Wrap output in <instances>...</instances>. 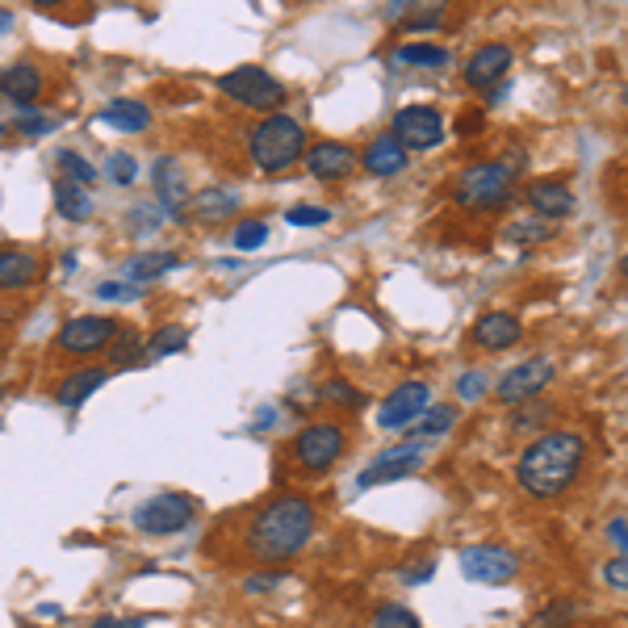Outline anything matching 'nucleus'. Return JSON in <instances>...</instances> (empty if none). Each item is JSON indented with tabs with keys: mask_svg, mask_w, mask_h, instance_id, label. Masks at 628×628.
I'll return each instance as SVG.
<instances>
[{
	"mask_svg": "<svg viewBox=\"0 0 628 628\" xmlns=\"http://www.w3.org/2000/svg\"><path fill=\"white\" fill-rule=\"evenodd\" d=\"M604 582H608V587H616V591H625V587H628V561L625 558H611L608 566H604Z\"/></svg>",
	"mask_w": 628,
	"mask_h": 628,
	"instance_id": "nucleus-42",
	"label": "nucleus"
},
{
	"mask_svg": "<svg viewBox=\"0 0 628 628\" xmlns=\"http://www.w3.org/2000/svg\"><path fill=\"white\" fill-rule=\"evenodd\" d=\"M147 361V340L139 332H126L118 327L114 344H109V369H135Z\"/></svg>",
	"mask_w": 628,
	"mask_h": 628,
	"instance_id": "nucleus-29",
	"label": "nucleus"
},
{
	"mask_svg": "<svg viewBox=\"0 0 628 628\" xmlns=\"http://www.w3.org/2000/svg\"><path fill=\"white\" fill-rule=\"evenodd\" d=\"M97 297H101V302H122V297H139V290H135V285H118V281H101V285H97Z\"/></svg>",
	"mask_w": 628,
	"mask_h": 628,
	"instance_id": "nucleus-43",
	"label": "nucleus"
},
{
	"mask_svg": "<svg viewBox=\"0 0 628 628\" xmlns=\"http://www.w3.org/2000/svg\"><path fill=\"white\" fill-rule=\"evenodd\" d=\"M419 465H423V449L419 444H394V449H382V453L369 461L365 470H361V478H356V487L369 490V487H385V482H402Z\"/></svg>",
	"mask_w": 628,
	"mask_h": 628,
	"instance_id": "nucleus-12",
	"label": "nucleus"
},
{
	"mask_svg": "<svg viewBox=\"0 0 628 628\" xmlns=\"http://www.w3.org/2000/svg\"><path fill=\"white\" fill-rule=\"evenodd\" d=\"M264 239H268V223H239L235 227V235H230V244H235V252H261Z\"/></svg>",
	"mask_w": 628,
	"mask_h": 628,
	"instance_id": "nucleus-37",
	"label": "nucleus"
},
{
	"mask_svg": "<svg viewBox=\"0 0 628 628\" xmlns=\"http://www.w3.org/2000/svg\"><path fill=\"white\" fill-rule=\"evenodd\" d=\"M55 209H59V218H68V223H88L92 218V197L88 189L80 185H71V180H55Z\"/></svg>",
	"mask_w": 628,
	"mask_h": 628,
	"instance_id": "nucleus-28",
	"label": "nucleus"
},
{
	"mask_svg": "<svg viewBox=\"0 0 628 628\" xmlns=\"http://www.w3.org/2000/svg\"><path fill=\"white\" fill-rule=\"evenodd\" d=\"M105 176H109V180H114V185H135V180H139V159L130 156V151H109V159H105V168H101Z\"/></svg>",
	"mask_w": 628,
	"mask_h": 628,
	"instance_id": "nucleus-31",
	"label": "nucleus"
},
{
	"mask_svg": "<svg viewBox=\"0 0 628 628\" xmlns=\"http://www.w3.org/2000/svg\"><path fill=\"white\" fill-rule=\"evenodd\" d=\"M507 244H544V239H553V223H544V218H528V223H511L503 230Z\"/></svg>",
	"mask_w": 628,
	"mask_h": 628,
	"instance_id": "nucleus-30",
	"label": "nucleus"
},
{
	"mask_svg": "<svg viewBox=\"0 0 628 628\" xmlns=\"http://www.w3.org/2000/svg\"><path fill=\"white\" fill-rule=\"evenodd\" d=\"M55 126H59L55 118H42V114H35V109H21V118H18V130H21V135H30V139L51 135Z\"/></svg>",
	"mask_w": 628,
	"mask_h": 628,
	"instance_id": "nucleus-40",
	"label": "nucleus"
},
{
	"mask_svg": "<svg viewBox=\"0 0 628 628\" xmlns=\"http://www.w3.org/2000/svg\"><path fill=\"white\" fill-rule=\"evenodd\" d=\"M239 206H244V193L230 189V185H218V189H206L193 197V214L202 218V223H223V218H230V214H239Z\"/></svg>",
	"mask_w": 628,
	"mask_h": 628,
	"instance_id": "nucleus-23",
	"label": "nucleus"
},
{
	"mask_svg": "<svg viewBox=\"0 0 628 628\" xmlns=\"http://www.w3.org/2000/svg\"><path fill=\"white\" fill-rule=\"evenodd\" d=\"M285 223H290V227H323V223H332V209L294 206L290 214H285Z\"/></svg>",
	"mask_w": 628,
	"mask_h": 628,
	"instance_id": "nucleus-39",
	"label": "nucleus"
},
{
	"mask_svg": "<svg viewBox=\"0 0 628 628\" xmlns=\"http://www.w3.org/2000/svg\"><path fill=\"white\" fill-rule=\"evenodd\" d=\"M516 63V51L507 42H487L465 59V85L487 92V88H499L507 80V71Z\"/></svg>",
	"mask_w": 628,
	"mask_h": 628,
	"instance_id": "nucleus-14",
	"label": "nucleus"
},
{
	"mask_svg": "<svg viewBox=\"0 0 628 628\" xmlns=\"http://www.w3.org/2000/svg\"><path fill=\"white\" fill-rule=\"evenodd\" d=\"M114 335H118V323L114 318H105V314H76L68 318L59 335H55V349L68 352V356H97L114 344Z\"/></svg>",
	"mask_w": 628,
	"mask_h": 628,
	"instance_id": "nucleus-9",
	"label": "nucleus"
},
{
	"mask_svg": "<svg viewBox=\"0 0 628 628\" xmlns=\"http://www.w3.org/2000/svg\"><path fill=\"white\" fill-rule=\"evenodd\" d=\"M553 382V361L549 356H532V361H520V365H511L499 377V385H494V394L503 402H528V399H537L544 385Z\"/></svg>",
	"mask_w": 628,
	"mask_h": 628,
	"instance_id": "nucleus-13",
	"label": "nucleus"
},
{
	"mask_svg": "<svg viewBox=\"0 0 628 628\" xmlns=\"http://www.w3.org/2000/svg\"><path fill=\"white\" fill-rule=\"evenodd\" d=\"M277 587H281V575H268V570L256 575V578H244L247 595H268V591H277Z\"/></svg>",
	"mask_w": 628,
	"mask_h": 628,
	"instance_id": "nucleus-44",
	"label": "nucleus"
},
{
	"mask_svg": "<svg viewBox=\"0 0 628 628\" xmlns=\"http://www.w3.org/2000/svg\"><path fill=\"white\" fill-rule=\"evenodd\" d=\"M440 21H444V9H428V13H411L406 30H436Z\"/></svg>",
	"mask_w": 628,
	"mask_h": 628,
	"instance_id": "nucleus-45",
	"label": "nucleus"
},
{
	"mask_svg": "<svg viewBox=\"0 0 628 628\" xmlns=\"http://www.w3.org/2000/svg\"><path fill=\"white\" fill-rule=\"evenodd\" d=\"M553 415H558V411H553L549 402L528 399V406H523V411H516V419H511V428H516V432H532V428H541V432H544V423H549V419H553ZM541 432H537V436H541Z\"/></svg>",
	"mask_w": 628,
	"mask_h": 628,
	"instance_id": "nucleus-33",
	"label": "nucleus"
},
{
	"mask_svg": "<svg viewBox=\"0 0 628 628\" xmlns=\"http://www.w3.org/2000/svg\"><path fill=\"white\" fill-rule=\"evenodd\" d=\"M0 92L13 105H21V109H30L38 101V92H42V71L35 63H26V59L9 63V68L0 71Z\"/></svg>",
	"mask_w": 628,
	"mask_h": 628,
	"instance_id": "nucleus-21",
	"label": "nucleus"
},
{
	"mask_svg": "<svg viewBox=\"0 0 628 628\" xmlns=\"http://www.w3.org/2000/svg\"><path fill=\"white\" fill-rule=\"evenodd\" d=\"M0 139H4V122H0Z\"/></svg>",
	"mask_w": 628,
	"mask_h": 628,
	"instance_id": "nucleus-50",
	"label": "nucleus"
},
{
	"mask_svg": "<svg viewBox=\"0 0 628 628\" xmlns=\"http://www.w3.org/2000/svg\"><path fill=\"white\" fill-rule=\"evenodd\" d=\"M461 575L470 578V582H482V587H503L511 578L520 575V558L507 549V544H465L461 549Z\"/></svg>",
	"mask_w": 628,
	"mask_h": 628,
	"instance_id": "nucleus-8",
	"label": "nucleus"
},
{
	"mask_svg": "<svg viewBox=\"0 0 628 628\" xmlns=\"http://www.w3.org/2000/svg\"><path fill=\"white\" fill-rule=\"evenodd\" d=\"M180 268V256L176 252H143V256H135V261L122 268V277L139 290V281H156L164 277V273H176Z\"/></svg>",
	"mask_w": 628,
	"mask_h": 628,
	"instance_id": "nucleus-27",
	"label": "nucleus"
},
{
	"mask_svg": "<svg viewBox=\"0 0 628 628\" xmlns=\"http://www.w3.org/2000/svg\"><path fill=\"white\" fill-rule=\"evenodd\" d=\"M487 390H490V382H487V373H482V369H465V373H461V382H457L461 402H478Z\"/></svg>",
	"mask_w": 628,
	"mask_h": 628,
	"instance_id": "nucleus-38",
	"label": "nucleus"
},
{
	"mask_svg": "<svg viewBox=\"0 0 628 628\" xmlns=\"http://www.w3.org/2000/svg\"><path fill=\"white\" fill-rule=\"evenodd\" d=\"M432 570H436V561H432V558L419 561V566H406V570H402V582L419 587V582H428V578H432Z\"/></svg>",
	"mask_w": 628,
	"mask_h": 628,
	"instance_id": "nucleus-46",
	"label": "nucleus"
},
{
	"mask_svg": "<svg viewBox=\"0 0 628 628\" xmlns=\"http://www.w3.org/2000/svg\"><path fill=\"white\" fill-rule=\"evenodd\" d=\"M394 139L406 147V151H432L444 143V118H440L436 105H406L394 114Z\"/></svg>",
	"mask_w": 628,
	"mask_h": 628,
	"instance_id": "nucleus-10",
	"label": "nucleus"
},
{
	"mask_svg": "<svg viewBox=\"0 0 628 628\" xmlns=\"http://www.w3.org/2000/svg\"><path fill=\"white\" fill-rule=\"evenodd\" d=\"M361 164H365L369 176H382V180H390V176H399L402 168L411 164V151H406V147H402L394 135H377V139L365 143Z\"/></svg>",
	"mask_w": 628,
	"mask_h": 628,
	"instance_id": "nucleus-19",
	"label": "nucleus"
},
{
	"mask_svg": "<svg viewBox=\"0 0 628 628\" xmlns=\"http://www.w3.org/2000/svg\"><path fill=\"white\" fill-rule=\"evenodd\" d=\"M306 168H311L318 180H344V176H352V168H356V151H352L349 143L323 139L306 151Z\"/></svg>",
	"mask_w": 628,
	"mask_h": 628,
	"instance_id": "nucleus-18",
	"label": "nucleus"
},
{
	"mask_svg": "<svg viewBox=\"0 0 628 628\" xmlns=\"http://www.w3.org/2000/svg\"><path fill=\"white\" fill-rule=\"evenodd\" d=\"M587 465V436L582 432H541L516 461V482L532 499H558L582 478Z\"/></svg>",
	"mask_w": 628,
	"mask_h": 628,
	"instance_id": "nucleus-1",
	"label": "nucleus"
},
{
	"mask_svg": "<svg viewBox=\"0 0 628 628\" xmlns=\"http://www.w3.org/2000/svg\"><path fill=\"white\" fill-rule=\"evenodd\" d=\"M151 180H156V193H159V206L164 214H180L185 206V176H180V164L173 156H159L156 168H151Z\"/></svg>",
	"mask_w": 628,
	"mask_h": 628,
	"instance_id": "nucleus-22",
	"label": "nucleus"
},
{
	"mask_svg": "<svg viewBox=\"0 0 628 628\" xmlns=\"http://www.w3.org/2000/svg\"><path fill=\"white\" fill-rule=\"evenodd\" d=\"M189 344V332L185 327H159L151 340H147V361H159V356H168V352H180Z\"/></svg>",
	"mask_w": 628,
	"mask_h": 628,
	"instance_id": "nucleus-32",
	"label": "nucleus"
},
{
	"mask_svg": "<svg viewBox=\"0 0 628 628\" xmlns=\"http://www.w3.org/2000/svg\"><path fill=\"white\" fill-rule=\"evenodd\" d=\"M4 30H13V13H9V9H0V35H4Z\"/></svg>",
	"mask_w": 628,
	"mask_h": 628,
	"instance_id": "nucleus-49",
	"label": "nucleus"
},
{
	"mask_svg": "<svg viewBox=\"0 0 628 628\" xmlns=\"http://www.w3.org/2000/svg\"><path fill=\"white\" fill-rule=\"evenodd\" d=\"M147 620L143 616H130V620H114V616H101V620H92L88 628H143Z\"/></svg>",
	"mask_w": 628,
	"mask_h": 628,
	"instance_id": "nucleus-48",
	"label": "nucleus"
},
{
	"mask_svg": "<svg viewBox=\"0 0 628 628\" xmlns=\"http://www.w3.org/2000/svg\"><path fill=\"white\" fill-rule=\"evenodd\" d=\"M344 449H349V432L340 428V423H332V419H318V423H306L302 432L294 436V461L302 465V470L311 473H327L344 457Z\"/></svg>",
	"mask_w": 628,
	"mask_h": 628,
	"instance_id": "nucleus-6",
	"label": "nucleus"
},
{
	"mask_svg": "<svg viewBox=\"0 0 628 628\" xmlns=\"http://www.w3.org/2000/svg\"><path fill=\"white\" fill-rule=\"evenodd\" d=\"M109 382V365H85L76 369V373H68L63 382L55 385V402L59 406H68V411H76V406H85L101 385Z\"/></svg>",
	"mask_w": 628,
	"mask_h": 628,
	"instance_id": "nucleus-20",
	"label": "nucleus"
},
{
	"mask_svg": "<svg viewBox=\"0 0 628 628\" xmlns=\"http://www.w3.org/2000/svg\"><path fill=\"white\" fill-rule=\"evenodd\" d=\"M0 394H4V385H0Z\"/></svg>",
	"mask_w": 628,
	"mask_h": 628,
	"instance_id": "nucleus-52",
	"label": "nucleus"
},
{
	"mask_svg": "<svg viewBox=\"0 0 628 628\" xmlns=\"http://www.w3.org/2000/svg\"><path fill=\"white\" fill-rule=\"evenodd\" d=\"M453 423H457V406H428V411H423V415L406 428V436L423 449V444H432V440L449 436V432H453ZM411 440H406V444H411Z\"/></svg>",
	"mask_w": 628,
	"mask_h": 628,
	"instance_id": "nucleus-25",
	"label": "nucleus"
},
{
	"mask_svg": "<svg viewBox=\"0 0 628 628\" xmlns=\"http://www.w3.org/2000/svg\"><path fill=\"white\" fill-rule=\"evenodd\" d=\"M218 88L227 92L230 101L247 105V109H256V114H281V105H285V85H281L273 71L256 68V63H244V68L227 71L223 80H218Z\"/></svg>",
	"mask_w": 628,
	"mask_h": 628,
	"instance_id": "nucleus-5",
	"label": "nucleus"
},
{
	"mask_svg": "<svg viewBox=\"0 0 628 628\" xmlns=\"http://www.w3.org/2000/svg\"><path fill=\"white\" fill-rule=\"evenodd\" d=\"M42 261L26 247H0V294H18L42 281Z\"/></svg>",
	"mask_w": 628,
	"mask_h": 628,
	"instance_id": "nucleus-16",
	"label": "nucleus"
},
{
	"mask_svg": "<svg viewBox=\"0 0 628 628\" xmlns=\"http://www.w3.org/2000/svg\"><path fill=\"white\" fill-rule=\"evenodd\" d=\"M369 628H423V625H419V616L411 608H402V604H382V608L373 611Z\"/></svg>",
	"mask_w": 628,
	"mask_h": 628,
	"instance_id": "nucleus-34",
	"label": "nucleus"
},
{
	"mask_svg": "<svg viewBox=\"0 0 628 628\" xmlns=\"http://www.w3.org/2000/svg\"><path fill=\"white\" fill-rule=\"evenodd\" d=\"M247 147H252L256 168L277 176V173H285V168H294L297 159L306 156V130H302V122L290 118V114H268V118L252 130Z\"/></svg>",
	"mask_w": 628,
	"mask_h": 628,
	"instance_id": "nucleus-3",
	"label": "nucleus"
},
{
	"mask_svg": "<svg viewBox=\"0 0 628 628\" xmlns=\"http://www.w3.org/2000/svg\"><path fill=\"white\" fill-rule=\"evenodd\" d=\"M578 616V604H570V599H558V604H549L544 611H537L532 616V628H566L570 620Z\"/></svg>",
	"mask_w": 628,
	"mask_h": 628,
	"instance_id": "nucleus-35",
	"label": "nucleus"
},
{
	"mask_svg": "<svg viewBox=\"0 0 628 628\" xmlns=\"http://www.w3.org/2000/svg\"><path fill=\"white\" fill-rule=\"evenodd\" d=\"M59 168H63L71 185H80V189H88V185L97 180V168H92L85 156H76V151H59Z\"/></svg>",
	"mask_w": 628,
	"mask_h": 628,
	"instance_id": "nucleus-36",
	"label": "nucleus"
},
{
	"mask_svg": "<svg viewBox=\"0 0 628 628\" xmlns=\"http://www.w3.org/2000/svg\"><path fill=\"white\" fill-rule=\"evenodd\" d=\"M101 122L114 126V130H126V135H139V130L151 126V109L135 101V97H118V101H109L101 109Z\"/></svg>",
	"mask_w": 628,
	"mask_h": 628,
	"instance_id": "nucleus-24",
	"label": "nucleus"
},
{
	"mask_svg": "<svg viewBox=\"0 0 628 628\" xmlns=\"http://www.w3.org/2000/svg\"><path fill=\"white\" fill-rule=\"evenodd\" d=\"M432 406V385L428 382H402L394 394H385V402L377 406V423L385 432H402L411 428L423 411Z\"/></svg>",
	"mask_w": 628,
	"mask_h": 628,
	"instance_id": "nucleus-11",
	"label": "nucleus"
},
{
	"mask_svg": "<svg viewBox=\"0 0 628 628\" xmlns=\"http://www.w3.org/2000/svg\"><path fill=\"white\" fill-rule=\"evenodd\" d=\"M0 356H4V340H0Z\"/></svg>",
	"mask_w": 628,
	"mask_h": 628,
	"instance_id": "nucleus-51",
	"label": "nucleus"
},
{
	"mask_svg": "<svg viewBox=\"0 0 628 628\" xmlns=\"http://www.w3.org/2000/svg\"><path fill=\"white\" fill-rule=\"evenodd\" d=\"M318 511L306 494H277L256 507L247 523V553L256 561H290L297 558L314 537Z\"/></svg>",
	"mask_w": 628,
	"mask_h": 628,
	"instance_id": "nucleus-2",
	"label": "nucleus"
},
{
	"mask_svg": "<svg viewBox=\"0 0 628 628\" xmlns=\"http://www.w3.org/2000/svg\"><path fill=\"white\" fill-rule=\"evenodd\" d=\"M520 335H523V327H520V318H516V314L487 311L478 323H473L470 340L487 352H503V349H511V344H520Z\"/></svg>",
	"mask_w": 628,
	"mask_h": 628,
	"instance_id": "nucleus-17",
	"label": "nucleus"
},
{
	"mask_svg": "<svg viewBox=\"0 0 628 628\" xmlns=\"http://www.w3.org/2000/svg\"><path fill=\"white\" fill-rule=\"evenodd\" d=\"M449 47H436V42H402L399 51L390 55L394 68H449Z\"/></svg>",
	"mask_w": 628,
	"mask_h": 628,
	"instance_id": "nucleus-26",
	"label": "nucleus"
},
{
	"mask_svg": "<svg viewBox=\"0 0 628 628\" xmlns=\"http://www.w3.org/2000/svg\"><path fill=\"white\" fill-rule=\"evenodd\" d=\"M523 202L532 206L537 218L544 223H553V218H566V214H575V193L566 180H553V176H537V180H528V189H523Z\"/></svg>",
	"mask_w": 628,
	"mask_h": 628,
	"instance_id": "nucleus-15",
	"label": "nucleus"
},
{
	"mask_svg": "<svg viewBox=\"0 0 628 628\" xmlns=\"http://www.w3.org/2000/svg\"><path fill=\"white\" fill-rule=\"evenodd\" d=\"M327 399H349V402H356V406H365V394H356V390H352V385H344V382H332L327 385Z\"/></svg>",
	"mask_w": 628,
	"mask_h": 628,
	"instance_id": "nucleus-47",
	"label": "nucleus"
},
{
	"mask_svg": "<svg viewBox=\"0 0 628 628\" xmlns=\"http://www.w3.org/2000/svg\"><path fill=\"white\" fill-rule=\"evenodd\" d=\"M604 537L611 541L616 558H625V549H628V516H625V511H616V516H611L608 528H604Z\"/></svg>",
	"mask_w": 628,
	"mask_h": 628,
	"instance_id": "nucleus-41",
	"label": "nucleus"
},
{
	"mask_svg": "<svg viewBox=\"0 0 628 628\" xmlns=\"http://www.w3.org/2000/svg\"><path fill=\"white\" fill-rule=\"evenodd\" d=\"M197 516V499L193 494H176V490H164V494H151L135 507V528L147 532V537H173V532H185Z\"/></svg>",
	"mask_w": 628,
	"mask_h": 628,
	"instance_id": "nucleus-7",
	"label": "nucleus"
},
{
	"mask_svg": "<svg viewBox=\"0 0 628 628\" xmlns=\"http://www.w3.org/2000/svg\"><path fill=\"white\" fill-rule=\"evenodd\" d=\"M516 189V168L507 164H470L465 173L457 176V206L465 209H494L503 206L507 197Z\"/></svg>",
	"mask_w": 628,
	"mask_h": 628,
	"instance_id": "nucleus-4",
	"label": "nucleus"
}]
</instances>
